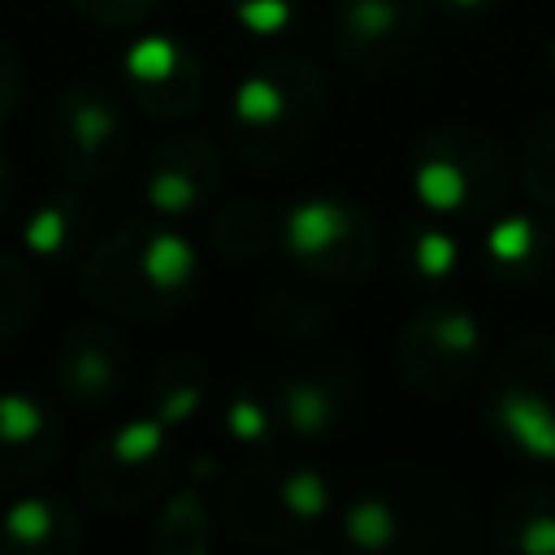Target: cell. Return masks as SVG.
Returning a JSON list of instances; mask_svg holds the SVG:
<instances>
[{
  "label": "cell",
  "instance_id": "603a6c76",
  "mask_svg": "<svg viewBox=\"0 0 555 555\" xmlns=\"http://www.w3.org/2000/svg\"><path fill=\"white\" fill-rule=\"evenodd\" d=\"M520 182L542 208L555 212V113L542 117L525 134V143H520Z\"/></svg>",
  "mask_w": 555,
  "mask_h": 555
},
{
  "label": "cell",
  "instance_id": "4316f807",
  "mask_svg": "<svg viewBox=\"0 0 555 555\" xmlns=\"http://www.w3.org/2000/svg\"><path fill=\"white\" fill-rule=\"evenodd\" d=\"M230 9H234V17L251 30V35H282L291 22H295V13H299V0H230Z\"/></svg>",
  "mask_w": 555,
  "mask_h": 555
},
{
  "label": "cell",
  "instance_id": "9c48e42d",
  "mask_svg": "<svg viewBox=\"0 0 555 555\" xmlns=\"http://www.w3.org/2000/svg\"><path fill=\"white\" fill-rule=\"evenodd\" d=\"M429 0H334L330 9V43L343 65L360 74H377L399 65L421 30Z\"/></svg>",
  "mask_w": 555,
  "mask_h": 555
},
{
  "label": "cell",
  "instance_id": "4dcf8cb0",
  "mask_svg": "<svg viewBox=\"0 0 555 555\" xmlns=\"http://www.w3.org/2000/svg\"><path fill=\"white\" fill-rule=\"evenodd\" d=\"M17 100H22V61H17L13 43L0 39V121L17 108Z\"/></svg>",
  "mask_w": 555,
  "mask_h": 555
},
{
  "label": "cell",
  "instance_id": "7c38bea8",
  "mask_svg": "<svg viewBox=\"0 0 555 555\" xmlns=\"http://www.w3.org/2000/svg\"><path fill=\"white\" fill-rule=\"evenodd\" d=\"M126 386V338L100 321L65 334L56 351V390L74 408H108Z\"/></svg>",
  "mask_w": 555,
  "mask_h": 555
},
{
  "label": "cell",
  "instance_id": "7a4b0ae2",
  "mask_svg": "<svg viewBox=\"0 0 555 555\" xmlns=\"http://www.w3.org/2000/svg\"><path fill=\"white\" fill-rule=\"evenodd\" d=\"M325 78L308 56L278 52L260 61L234 91V152L256 169L291 160L325 113Z\"/></svg>",
  "mask_w": 555,
  "mask_h": 555
},
{
  "label": "cell",
  "instance_id": "6da1fadb",
  "mask_svg": "<svg viewBox=\"0 0 555 555\" xmlns=\"http://www.w3.org/2000/svg\"><path fill=\"white\" fill-rule=\"evenodd\" d=\"M195 247L156 225H121L82 264V291L95 308L130 321L169 317L195 286Z\"/></svg>",
  "mask_w": 555,
  "mask_h": 555
},
{
  "label": "cell",
  "instance_id": "5bb4252c",
  "mask_svg": "<svg viewBox=\"0 0 555 555\" xmlns=\"http://www.w3.org/2000/svg\"><path fill=\"white\" fill-rule=\"evenodd\" d=\"M78 546L82 520L56 494H17L0 512V555H74Z\"/></svg>",
  "mask_w": 555,
  "mask_h": 555
},
{
  "label": "cell",
  "instance_id": "52a82bcc",
  "mask_svg": "<svg viewBox=\"0 0 555 555\" xmlns=\"http://www.w3.org/2000/svg\"><path fill=\"white\" fill-rule=\"evenodd\" d=\"M52 160L74 182H104L130 152V121L121 100L100 82H69L48 113Z\"/></svg>",
  "mask_w": 555,
  "mask_h": 555
},
{
  "label": "cell",
  "instance_id": "277c9868",
  "mask_svg": "<svg viewBox=\"0 0 555 555\" xmlns=\"http://www.w3.org/2000/svg\"><path fill=\"white\" fill-rule=\"evenodd\" d=\"M173 473L169 425L160 416H134L108 429L78 464V486L100 512H139Z\"/></svg>",
  "mask_w": 555,
  "mask_h": 555
},
{
  "label": "cell",
  "instance_id": "ffe728a7",
  "mask_svg": "<svg viewBox=\"0 0 555 555\" xmlns=\"http://www.w3.org/2000/svg\"><path fill=\"white\" fill-rule=\"evenodd\" d=\"M278 238V217H269L260 204H230L212 217V247L221 256H260Z\"/></svg>",
  "mask_w": 555,
  "mask_h": 555
},
{
  "label": "cell",
  "instance_id": "f1b7e54d",
  "mask_svg": "<svg viewBox=\"0 0 555 555\" xmlns=\"http://www.w3.org/2000/svg\"><path fill=\"white\" fill-rule=\"evenodd\" d=\"M225 425H230V434L238 442H260L273 429V416L256 395H234L230 408H225Z\"/></svg>",
  "mask_w": 555,
  "mask_h": 555
},
{
  "label": "cell",
  "instance_id": "4fadbf2b",
  "mask_svg": "<svg viewBox=\"0 0 555 555\" xmlns=\"http://www.w3.org/2000/svg\"><path fill=\"white\" fill-rule=\"evenodd\" d=\"M61 447V425L43 399L26 390H0V494L30 486Z\"/></svg>",
  "mask_w": 555,
  "mask_h": 555
},
{
  "label": "cell",
  "instance_id": "1f68e13d",
  "mask_svg": "<svg viewBox=\"0 0 555 555\" xmlns=\"http://www.w3.org/2000/svg\"><path fill=\"white\" fill-rule=\"evenodd\" d=\"M9 204H13V169H9V160L0 156V221H4Z\"/></svg>",
  "mask_w": 555,
  "mask_h": 555
},
{
  "label": "cell",
  "instance_id": "e0dca14e",
  "mask_svg": "<svg viewBox=\"0 0 555 555\" xmlns=\"http://www.w3.org/2000/svg\"><path fill=\"white\" fill-rule=\"evenodd\" d=\"M343 416V390L317 373L286 377L278 386V421L295 434H325Z\"/></svg>",
  "mask_w": 555,
  "mask_h": 555
},
{
  "label": "cell",
  "instance_id": "9a60e30c",
  "mask_svg": "<svg viewBox=\"0 0 555 555\" xmlns=\"http://www.w3.org/2000/svg\"><path fill=\"white\" fill-rule=\"evenodd\" d=\"M225 520L251 546H278L291 538V529H299L278 499L273 473H260V464L238 473L234 486L225 490Z\"/></svg>",
  "mask_w": 555,
  "mask_h": 555
},
{
  "label": "cell",
  "instance_id": "44dd1931",
  "mask_svg": "<svg viewBox=\"0 0 555 555\" xmlns=\"http://www.w3.org/2000/svg\"><path fill=\"white\" fill-rule=\"evenodd\" d=\"M156 546L165 555H199V551H208V512H204L195 486H182L165 503L160 525H156Z\"/></svg>",
  "mask_w": 555,
  "mask_h": 555
},
{
  "label": "cell",
  "instance_id": "836d02e7",
  "mask_svg": "<svg viewBox=\"0 0 555 555\" xmlns=\"http://www.w3.org/2000/svg\"><path fill=\"white\" fill-rule=\"evenodd\" d=\"M551 65H555V43H551Z\"/></svg>",
  "mask_w": 555,
  "mask_h": 555
},
{
  "label": "cell",
  "instance_id": "d4e9b609",
  "mask_svg": "<svg viewBox=\"0 0 555 555\" xmlns=\"http://www.w3.org/2000/svg\"><path fill=\"white\" fill-rule=\"evenodd\" d=\"M273 486H278V499H282V507L291 512V520L299 529L325 516L330 494H325L321 473H312V468H282V473H273Z\"/></svg>",
  "mask_w": 555,
  "mask_h": 555
},
{
  "label": "cell",
  "instance_id": "ba28073f",
  "mask_svg": "<svg viewBox=\"0 0 555 555\" xmlns=\"http://www.w3.org/2000/svg\"><path fill=\"white\" fill-rule=\"evenodd\" d=\"M481 356V325L468 308L442 304L412 317L399 343L403 377L425 395H451L460 390Z\"/></svg>",
  "mask_w": 555,
  "mask_h": 555
},
{
  "label": "cell",
  "instance_id": "cb8c5ba5",
  "mask_svg": "<svg viewBox=\"0 0 555 555\" xmlns=\"http://www.w3.org/2000/svg\"><path fill=\"white\" fill-rule=\"evenodd\" d=\"M343 533H347V542L360 546V551H382V546L395 542V533H399V516H395V507H390L386 499L364 494V499H356V503L347 507V516H343Z\"/></svg>",
  "mask_w": 555,
  "mask_h": 555
},
{
  "label": "cell",
  "instance_id": "ac0fdd59",
  "mask_svg": "<svg viewBox=\"0 0 555 555\" xmlns=\"http://www.w3.org/2000/svg\"><path fill=\"white\" fill-rule=\"evenodd\" d=\"M204 390H208V373L195 356H173L156 369L152 386H147V403H152V416H160L169 429L191 421L204 403Z\"/></svg>",
  "mask_w": 555,
  "mask_h": 555
},
{
  "label": "cell",
  "instance_id": "3957f363",
  "mask_svg": "<svg viewBox=\"0 0 555 555\" xmlns=\"http://www.w3.org/2000/svg\"><path fill=\"white\" fill-rule=\"evenodd\" d=\"M412 191L429 212L481 217L503 204L507 160L490 134L473 126H447L416 143Z\"/></svg>",
  "mask_w": 555,
  "mask_h": 555
},
{
  "label": "cell",
  "instance_id": "30bf717a",
  "mask_svg": "<svg viewBox=\"0 0 555 555\" xmlns=\"http://www.w3.org/2000/svg\"><path fill=\"white\" fill-rule=\"evenodd\" d=\"M121 74H126L130 100L147 117H160V121H178V117L195 113L199 100H204V87H208V74L199 65V56L186 43L169 39V35L134 39L126 48Z\"/></svg>",
  "mask_w": 555,
  "mask_h": 555
},
{
  "label": "cell",
  "instance_id": "83f0119b",
  "mask_svg": "<svg viewBox=\"0 0 555 555\" xmlns=\"http://www.w3.org/2000/svg\"><path fill=\"white\" fill-rule=\"evenodd\" d=\"M69 9L104 30H121V26H134L152 9V0H69Z\"/></svg>",
  "mask_w": 555,
  "mask_h": 555
},
{
  "label": "cell",
  "instance_id": "f546056e",
  "mask_svg": "<svg viewBox=\"0 0 555 555\" xmlns=\"http://www.w3.org/2000/svg\"><path fill=\"white\" fill-rule=\"evenodd\" d=\"M412 260H416V269H421L429 282H438V278L455 264V243H451L442 230H416V234H412Z\"/></svg>",
  "mask_w": 555,
  "mask_h": 555
},
{
  "label": "cell",
  "instance_id": "2e32d148",
  "mask_svg": "<svg viewBox=\"0 0 555 555\" xmlns=\"http://www.w3.org/2000/svg\"><path fill=\"white\" fill-rule=\"evenodd\" d=\"M82 230H87V204L74 191H52L26 212L22 243L30 256H65L69 247H78Z\"/></svg>",
  "mask_w": 555,
  "mask_h": 555
},
{
  "label": "cell",
  "instance_id": "7402d4cb",
  "mask_svg": "<svg viewBox=\"0 0 555 555\" xmlns=\"http://www.w3.org/2000/svg\"><path fill=\"white\" fill-rule=\"evenodd\" d=\"M35 304H39V282H35L30 264L0 251V347L13 343L30 325Z\"/></svg>",
  "mask_w": 555,
  "mask_h": 555
},
{
  "label": "cell",
  "instance_id": "d6986e66",
  "mask_svg": "<svg viewBox=\"0 0 555 555\" xmlns=\"http://www.w3.org/2000/svg\"><path fill=\"white\" fill-rule=\"evenodd\" d=\"M486 256L507 282H529L546 256V234L529 217H499L486 230Z\"/></svg>",
  "mask_w": 555,
  "mask_h": 555
},
{
  "label": "cell",
  "instance_id": "5b68a950",
  "mask_svg": "<svg viewBox=\"0 0 555 555\" xmlns=\"http://www.w3.org/2000/svg\"><path fill=\"white\" fill-rule=\"evenodd\" d=\"M278 243L317 278L360 282L377 269L382 234L377 221L351 199H304L278 217Z\"/></svg>",
  "mask_w": 555,
  "mask_h": 555
},
{
  "label": "cell",
  "instance_id": "484cf974",
  "mask_svg": "<svg viewBox=\"0 0 555 555\" xmlns=\"http://www.w3.org/2000/svg\"><path fill=\"white\" fill-rule=\"evenodd\" d=\"M499 525H512V538H503L499 546H512V551H529V555H555V507L542 503V507H529L520 503V516H499Z\"/></svg>",
  "mask_w": 555,
  "mask_h": 555
},
{
  "label": "cell",
  "instance_id": "8fae6325",
  "mask_svg": "<svg viewBox=\"0 0 555 555\" xmlns=\"http://www.w3.org/2000/svg\"><path fill=\"white\" fill-rule=\"evenodd\" d=\"M221 182H225V160L217 143L199 134H178L152 152L143 195L160 217H191L221 191Z\"/></svg>",
  "mask_w": 555,
  "mask_h": 555
},
{
  "label": "cell",
  "instance_id": "8992f818",
  "mask_svg": "<svg viewBox=\"0 0 555 555\" xmlns=\"http://www.w3.org/2000/svg\"><path fill=\"white\" fill-rule=\"evenodd\" d=\"M490 421L533 460H555V343H512L490 369Z\"/></svg>",
  "mask_w": 555,
  "mask_h": 555
},
{
  "label": "cell",
  "instance_id": "d6a6232c",
  "mask_svg": "<svg viewBox=\"0 0 555 555\" xmlns=\"http://www.w3.org/2000/svg\"><path fill=\"white\" fill-rule=\"evenodd\" d=\"M447 4H460V9H477V4H486V0H447Z\"/></svg>",
  "mask_w": 555,
  "mask_h": 555
}]
</instances>
